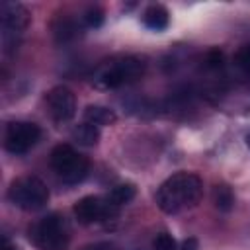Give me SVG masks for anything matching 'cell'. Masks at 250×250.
<instances>
[{
    "instance_id": "1",
    "label": "cell",
    "mask_w": 250,
    "mask_h": 250,
    "mask_svg": "<svg viewBox=\"0 0 250 250\" xmlns=\"http://www.w3.org/2000/svg\"><path fill=\"white\" fill-rule=\"evenodd\" d=\"M203 195V182L197 174L178 172L166 178L156 191V205L168 215L182 213L199 203Z\"/></svg>"
},
{
    "instance_id": "2",
    "label": "cell",
    "mask_w": 250,
    "mask_h": 250,
    "mask_svg": "<svg viewBox=\"0 0 250 250\" xmlns=\"http://www.w3.org/2000/svg\"><path fill=\"white\" fill-rule=\"evenodd\" d=\"M146 70V61L137 55L113 57L104 61L92 74V84L100 90H115L139 80Z\"/></svg>"
},
{
    "instance_id": "3",
    "label": "cell",
    "mask_w": 250,
    "mask_h": 250,
    "mask_svg": "<svg viewBox=\"0 0 250 250\" xmlns=\"http://www.w3.org/2000/svg\"><path fill=\"white\" fill-rule=\"evenodd\" d=\"M29 240L39 250H66L70 242L68 225L61 215L51 213L29 227Z\"/></svg>"
},
{
    "instance_id": "4",
    "label": "cell",
    "mask_w": 250,
    "mask_h": 250,
    "mask_svg": "<svg viewBox=\"0 0 250 250\" xmlns=\"http://www.w3.org/2000/svg\"><path fill=\"white\" fill-rule=\"evenodd\" d=\"M31 21L29 10L20 2L0 4V25H2V49L6 55L14 53L21 41L23 31Z\"/></svg>"
},
{
    "instance_id": "5",
    "label": "cell",
    "mask_w": 250,
    "mask_h": 250,
    "mask_svg": "<svg viewBox=\"0 0 250 250\" xmlns=\"http://www.w3.org/2000/svg\"><path fill=\"white\" fill-rule=\"evenodd\" d=\"M49 162L55 174L68 186L80 184L90 172V160L82 156L78 150H74L70 145H62V143L51 150Z\"/></svg>"
},
{
    "instance_id": "6",
    "label": "cell",
    "mask_w": 250,
    "mask_h": 250,
    "mask_svg": "<svg viewBox=\"0 0 250 250\" xmlns=\"http://www.w3.org/2000/svg\"><path fill=\"white\" fill-rule=\"evenodd\" d=\"M8 199L12 205L23 211H39L49 201V189L37 176H21L8 188Z\"/></svg>"
},
{
    "instance_id": "7",
    "label": "cell",
    "mask_w": 250,
    "mask_h": 250,
    "mask_svg": "<svg viewBox=\"0 0 250 250\" xmlns=\"http://www.w3.org/2000/svg\"><path fill=\"white\" fill-rule=\"evenodd\" d=\"M74 217L78 219V223L82 225H94V223H102L107 221L111 217H115L119 213V207H115L107 195H86L82 199H78L72 207Z\"/></svg>"
},
{
    "instance_id": "8",
    "label": "cell",
    "mask_w": 250,
    "mask_h": 250,
    "mask_svg": "<svg viewBox=\"0 0 250 250\" xmlns=\"http://www.w3.org/2000/svg\"><path fill=\"white\" fill-rule=\"evenodd\" d=\"M39 137H41L39 125L31 121H12L8 123L4 133V146L12 154H23L31 146H35Z\"/></svg>"
},
{
    "instance_id": "9",
    "label": "cell",
    "mask_w": 250,
    "mask_h": 250,
    "mask_svg": "<svg viewBox=\"0 0 250 250\" xmlns=\"http://www.w3.org/2000/svg\"><path fill=\"white\" fill-rule=\"evenodd\" d=\"M45 104H47V109H49L51 117L57 123H66L76 113V98H74L72 90L66 88V86L51 88L45 96Z\"/></svg>"
},
{
    "instance_id": "10",
    "label": "cell",
    "mask_w": 250,
    "mask_h": 250,
    "mask_svg": "<svg viewBox=\"0 0 250 250\" xmlns=\"http://www.w3.org/2000/svg\"><path fill=\"white\" fill-rule=\"evenodd\" d=\"M168 16H170V14H168V10H166L164 6H160V4H150V6L145 10V14H143V23H145L148 29H152V31H164V29L168 27V21H170Z\"/></svg>"
},
{
    "instance_id": "11",
    "label": "cell",
    "mask_w": 250,
    "mask_h": 250,
    "mask_svg": "<svg viewBox=\"0 0 250 250\" xmlns=\"http://www.w3.org/2000/svg\"><path fill=\"white\" fill-rule=\"evenodd\" d=\"M84 121L96 125V127H102V125H113L117 121V115L111 107H105V105H98V104H92L84 109Z\"/></svg>"
},
{
    "instance_id": "12",
    "label": "cell",
    "mask_w": 250,
    "mask_h": 250,
    "mask_svg": "<svg viewBox=\"0 0 250 250\" xmlns=\"http://www.w3.org/2000/svg\"><path fill=\"white\" fill-rule=\"evenodd\" d=\"M72 139L80 145V146H96L98 141H100V129L88 121L84 123H78L74 129H72Z\"/></svg>"
},
{
    "instance_id": "13",
    "label": "cell",
    "mask_w": 250,
    "mask_h": 250,
    "mask_svg": "<svg viewBox=\"0 0 250 250\" xmlns=\"http://www.w3.org/2000/svg\"><path fill=\"white\" fill-rule=\"evenodd\" d=\"M135 193H137V189H135L133 184H119V186H115V188L107 193V199H109L115 207H121V205H127V203L135 197Z\"/></svg>"
},
{
    "instance_id": "14",
    "label": "cell",
    "mask_w": 250,
    "mask_h": 250,
    "mask_svg": "<svg viewBox=\"0 0 250 250\" xmlns=\"http://www.w3.org/2000/svg\"><path fill=\"white\" fill-rule=\"evenodd\" d=\"M213 201H215V207L219 209V211H230L232 209V205H234V195H232V191H230V188L229 186H225V184H219V186H215V189H213Z\"/></svg>"
},
{
    "instance_id": "15",
    "label": "cell",
    "mask_w": 250,
    "mask_h": 250,
    "mask_svg": "<svg viewBox=\"0 0 250 250\" xmlns=\"http://www.w3.org/2000/svg\"><path fill=\"white\" fill-rule=\"evenodd\" d=\"M76 31H78L76 29V23L70 21V20H66V18L57 20L55 25H53V33H55V37H57L59 43H66V41L74 39L76 37Z\"/></svg>"
},
{
    "instance_id": "16",
    "label": "cell",
    "mask_w": 250,
    "mask_h": 250,
    "mask_svg": "<svg viewBox=\"0 0 250 250\" xmlns=\"http://www.w3.org/2000/svg\"><path fill=\"white\" fill-rule=\"evenodd\" d=\"M152 250H178V242L168 232H158L152 238Z\"/></svg>"
},
{
    "instance_id": "17",
    "label": "cell",
    "mask_w": 250,
    "mask_h": 250,
    "mask_svg": "<svg viewBox=\"0 0 250 250\" xmlns=\"http://www.w3.org/2000/svg\"><path fill=\"white\" fill-rule=\"evenodd\" d=\"M234 64H236L242 72L250 74V45H244V47H240V49L236 51V55H234Z\"/></svg>"
},
{
    "instance_id": "18",
    "label": "cell",
    "mask_w": 250,
    "mask_h": 250,
    "mask_svg": "<svg viewBox=\"0 0 250 250\" xmlns=\"http://www.w3.org/2000/svg\"><path fill=\"white\" fill-rule=\"evenodd\" d=\"M84 21L88 27H100L104 23V10L94 6V8H88L86 16H84Z\"/></svg>"
},
{
    "instance_id": "19",
    "label": "cell",
    "mask_w": 250,
    "mask_h": 250,
    "mask_svg": "<svg viewBox=\"0 0 250 250\" xmlns=\"http://www.w3.org/2000/svg\"><path fill=\"white\" fill-rule=\"evenodd\" d=\"M205 64L209 66V68H219L221 64H223V53L221 51H209L207 55H205Z\"/></svg>"
},
{
    "instance_id": "20",
    "label": "cell",
    "mask_w": 250,
    "mask_h": 250,
    "mask_svg": "<svg viewBox=\"0 0 250 250\" xmlns=\"http://www.w3.org/2000/svg\"><path fill=\"white\" fill-rule=\"evenodd\" d=\"M82 250H113L111 242H94V244H86Z\"/></svg>"
},
{
    "instance_id": "21",
    "label": "cell",
    "mask_w": 250,
    "mask_h": 250,
    "mask_svg": "<svg viewBox=\"0 0 250 250\" xmlns=\"http://www.w3.org/2000/svg\"><path fill=\"white\" fill-rule=\"evenodd\" d=\"M178 250H197V240L195 238H188L178 246Z\"/></svg>"
},
{
    "instance_id": "22",
    "label": "cell",
    "mask_w": 250,
    "mask_h": 250,
    "mask_svg": "<svg viewBox=\"0 0 250 250\" xmlns=\"http://www.w3.org/2000/svg\"><path fill=\"white\" fill-rule=\"evenodd\" d=\"M0 250H20V248H18L14 242H10V240L4 236V238H2V246H0Z\"/></svg>"
},
{
    "instance_id": "23",
    "label": "cell",
    "mask_w": 250,
    "mask_h": 250,
    "mask_svg": "<svg viewBox=\"0 0 250 250\" xmlns=\"http://www.w3.org/2000/svg\"><path fill=\"white\" fill-rule=\"evenodd\" d=\"M246 146H248V148H250V133H248V135H246Z\"/></svg>"
}]
</instances>
